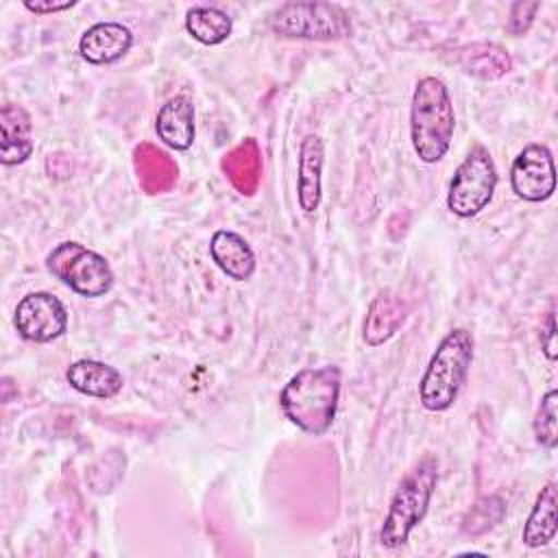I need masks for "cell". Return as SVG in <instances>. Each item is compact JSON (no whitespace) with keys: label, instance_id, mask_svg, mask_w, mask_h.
Wrapping results in <instances>:
<instances>
[{"label":"cell","instance_id":"11","mask_svg":"<svg viewBox=\"0 0 558 558\" xmlns=\"http://www.w3.org/2000/svg\"><path fill=\"white\" fill-rule=\"evenodd\" d=\"M31 116L24 107L7 102L0 109V161L4 166H17L33 153Z\"/></svg>","mask_w":558,"mask_h":558},{"label":"cell","instance_id":"2","mask_svg":"<svg viewBox=\"0 0 558 558\" xmlns=\"http://www.w3.org/2000/svg\"><path fill=\"white\" fill-rule=\"evenodd\" d=\"M456 113L447 85L436 76H423L412 94L410 137L423 163L440 161L453 140Z\"/></svg>","mask_w":558,"mask_h":558},{"label":"cell","instance_id":"8","mask_svg":"<svg viewBox=\"0 0 558 558\" xmlns=\"http://www.w3.org/2000/svg\"><path fill=\"white\" fill-rule=\"evenodd\" d=\"M17 333L31 342H50L68 329V310L50 292H31L15 307Z\"/></svg>","mask_w":558,"mask_h":558},{"label":"cell","instance_id":"7","mask_svg":"<svg viewBox=\"0 0 558 558\" xmlns=\"http://www.w3.org/2000/svg\"><path fill=\"white\" fill-rule=\"evenodd\" d=\"M497 187V168L486 146L475 144L462 163L456 168L449 183L447 207L458 218L477 216L490 201Z\"/></svg>","mask_w":558,"mask_h":558},{"label":"cell","instance_id":"6","mask_svg":"<svg viewBox=\"0 0 558 558\" xmlns=\"http://www.w3.org/2000/svg\"><path fill=\"white\" fill-rule=\"evenodd\" d=\"M268 26L283 37L331 41L351 35L349 13L329 2H288L270 17Z\"/></svg>","mask_w":558,"mask_h":558},{"label":"cell","instance_id":"17","mask_svg":"<svg viewBox=\"0 0 558 558\" xmlns=\"http://www.w3.org/2000/svg\"><path fill=\"white\" fill-rule=\"evenodd\" d=\"M408 314L405 303L392 292H381L373 299L364 318V340L368 347H379L403 325Z\"/></svg>","mask_w":558,"mask_h":558},{"label":"cell","instance_id":"22","mask_svg":"<svg viewBox=\"0 0 558 558\" xmlns=\"http://www.w3.org/2000/svg\"><path fill=\"white\" fill-rule=\"evenodd\" d=\"M534 436H536V442L547 449H554L558 445V390L556 388H549L541 399V405L534 416Z\"/></svg>","mask_w":558,"mask_h":558},{"label":"cell","instance_id":"10","mask_svg":"<svg viewBox=\"0 0 558 558\" xmlns=\"http://www.w3.org/2000/svg\"><path fill=\"white\" fill-rule=\"evenodd\" d=\"M133 46V33L120 22H98L78 39V52L87 63L107 65L122 59Z\"/></svg>","mask_w":558,"mask_h":558},{"label":"cell","instance_id":"18","mask_svg":"<svg viewBox=\"0 0 558 558\" xmlns=\"http://www.w3.org/2000/svg\"><path fill=\"white\" fill-rule=\"evenodd\" d=\"M556 504H558V497H556V482H547L538 497H536V504L523 525V532H521V541L527 545V547H543L547 545L549 541H554L556 532H558V517H556Z\"/></svg>","mask_w":558,"mask_h":558},{"label":"cell","instance_id":"20","mask_svg":"<svg viewBox=\"0 0 558 558\" xmlns=\"http://www.w3.org/2000/svg\"><path fill=\"white\" fill-rule=\"evenodd\" d=\"M135 170L142 187L150 194L166 192L177 181L174 161L150 144H142L140 148H135Z\"/></svg>","mask_w":558,"mask_h":558},{"label":"cell","instance_id":"3","mask_svg":"<svg viewBox=\"0 0 558 558\" xmlns=\"http://www.w3.org/2000/svg\"><path fill=\"white\" fill-rule=\"evenodd\" d=\"M473 362V336L469 329H451L429 357L418 384V397L425 410L445 412L458 399Z\"/></svg>","mask_w":558,"mask_h":558},{"label":"cell","instance_id":"25","mask_svg":"<svg viewBox=\"0 0 558 558\" xmlns=\"http://www.w3.org/2000/svg\"><path fill=\"white\" fill-rule=\"evenodd\" d=\"M76 2L74 0H65V2H52V0H26L24 7L37 15H48V13H59V11H65L70 7H74Z\"/></svg>","mask_w":558,"mask_h":558},{"label":"cell","instance_id":"15","mask_svg":"<svg viewBox=\"0 0 558 558\" xmlns=\"http://www.w3.org/2000/svg\"><path fill=\"white\" fill-rule=\"evenodd\" d=\"M323 140L318 135H307L299 148V174H296V196L305 214L316 211L320 205V172H323Z\"/></svg>","mask_w":558,"mask_h":558},{"label":"cell","instance_id":"24","mask_svg":"<svg viewBox=\"0 0 558 558\" xmlns=\"http://www.w3.org/2000/svg\"><path fill=\"white\" fill-rule=\"evenodd\" d=\"M541 347H543V353L547 355V360H556L558 351H556V318H554V310H549L547 314V327L545 331H541Z\"/></svg>","mask_w":558,"mask_h":558},{"label":"cell","instance_id":"9","mask_svg":"<svg viewBox=\"0 0 558 558\" xmlns=\"http://www.w3.org/2000/svg\"><path fill=\"white\" fill-rule=\"evenodd\" d=\"M512 192L530 203L547 201L556 190L554 157L545 144L525 146L510 168Z\"/></svg>","mask_w":558,"mask_h":558},{"label":"cell","instance_id":"13","mask_svg":"<svg viewBox=\"0 0 558 558\" xmlns=\"http://www.w3.org/2000/svg\"><path fill=\"white\" fill-rule=\"evenodd\" d=\"M65 379L74 390H78L87 397H96V399L116 397L124 386L122 373L116 366L98 362V360L72 362L65 371Z\"/></svg>","mask_w":558,"mask_h":558},{"label":"cell","instance_id":"19","mask_svg":"<svg viewBox=\"0 0 558 558\" xmlns=\"http://www.w3.org/2000/svg\"><path fill=\"white\" fill-rule=\"evenodd\" d=\"M222 170L229 181L246 196L255 194L259 177H262V155L255 140H244L222 159Z\"/></svg>","mask_w":558,"mask_h":558},{"label":"cell","instance_id":"21","mask_svg":"<svg viewBox=\"0 0 558 558\" xmlns=\"http://www.w3.org/2000/svg\"><path fill=\"white\" fill-rule=\"evenodd\" d=\"M185 28L196 41L205 46H216L231 35L233 22L225 11L216 7H192L185 13Z\"/></svg>","mask_w":558,"mask_h":558},{"label":"cell","instance_id":"1","mask_svg":"<svg viewBox=\"0 0 558 558\" xmlns=\"http://www.w3.org/2000/svg\"><path fill=\"white\" fill-rule=\"evenodd\" d=\"M340 381V368L333 364L299 371L279 397L286 418L310 436H323L336 418Z\"/></svg>","mask_w":558,"mask_h":558},{"label":"cell","instance_id":"23","mask_svg":"<svg viewBox=\"0 0 558 558\" xmlns=\"http://www.w3.org/2000/svg\"><path fill=\"white\" fill-rule=\"evenodd\" d=\"M541 9L538 2H514L510 7V17H508V33L512 35H523L534 22L536 11Z\"/></svg>","mask_w":558,"mask_h":558},{"label":"cell","instance_id":"12","mask_svg":"<svg viewBox=\"0 0 558 558\" xmlns=\"http://www.w3.org/2000/svg\"><path fill=\"white\" fill-rule=\"evenodd\" d=\"M209 255L216 262V266L233 281L251 279L257 266L255 253L248 246V242L240 233L227 229H220L211 235Z\"/></svg>","mask_w":558,"mask_h":558},{"label":"cell","instance_id":"4","mask_svg":"<svg viewBox=\"0 0 558 558\" xmlns=\"http://www.w3.org/2000/svg\"><path fill=\"white\" fill-rule=\"evenodd\" d=\"M438 480V462L425 456L399 484L379 530V543L388 549L401 547L410 532L423 521Z\"/></svg>","mask_w":558,"mask_h":558},{"label":"cell","instance_id":"14","mask_svg":"<svg viewBox=\"0 0 558 558\" xmlns=\"http://www.w3.org/2000/svg\"><path fill=\"white\" fill-rule=\"evenodd\" d=\"M155 131L159 140L174 148L187 150L194 142V105L187 96L179 94L166 100L155 118Z\"/></svg>","mask_w":558,"mask_h":558},{"label":"cell","instance_id":"16","mask_svg":"<svg viewBox=\"0 0 558 558\" xmlns=\"http://www.w3.org/2000/svg\"><path fill=\"white\" fill-rule=\"evenodd\" d=\"M453 61H456V65L462 68V72L484 78V81L501 78L504 74H508L512 70V59H510L508 50H504L497 44H486V41L458 48L453 52Z\"/></svg>","mask_w":558,"mask_h":558},{"label":"cell","instance_id":"5","mask_svg":"<svg viewBox=\"0 0 558 558\" xmlns=\"http://www.w3.org/2000/svg\"><path fill=\"white\" fill-rule=\"evenodd\" d=\"M46 268L70 290L87 299L105 296L113 286L109 262L100 253L72 240L59 242L48 253Z\"/></svg>","mask_w":558,"mask_h":558}]
</instances>
